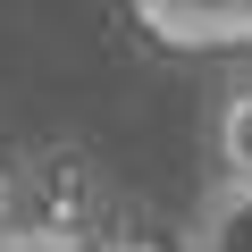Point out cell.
I'll return each mask as SVG.
<instances>
[{"mask_svg":"<svg viewBox=\"0 0 252 252\" xmlns=\"http://www.w3.org/2000/svg\"><path fill=\"white\" fill-rule=\"evenodd\" d=\"M0 252H76L67 235H0Z\"/></svg>","mask_w":252,"mask_h":252,"instance_id":"cell-3","label":"cell"},{"mask_svg":"<svg viewBox=\"0 0 252 252\" xmlns=\"http://www.w3.org/2000/svg\"><path fill=\"white\" fill-rule=\"evenodd\" d=\"M185 252H252V185H202L185 219Z\"/></svg>","mask_w":252,"mask_h":252,"instance_id":"cell-1","label":"cell"},{"mask_svg":"<svg viewBox=\"0 0 252 252\" xmlns=\"http://www.w3.org/2000/svg\"><path fill=\"white\" fill-rule=\"evenodd\" d=\"M210 177L219 185H252V76H235L219 101H210Z\"/></svg>","mask_w":252,"mask_h":252,"instance_id":"cell-2","label":"cell"}]
</instances>
